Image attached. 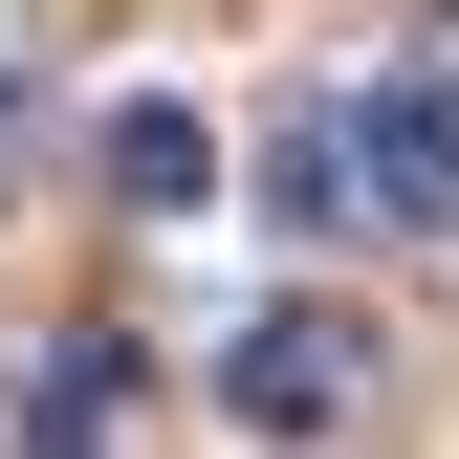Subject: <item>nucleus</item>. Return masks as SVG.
Returning a JSON list of instances; mask_svg holds the SVG:
<instances>
[{
	"mask_svg": "<svg viewBox=\"0 0 459 459\" xmlns=\"http://www.w3.org/2000/svg\"><path fill=\"white\" fill-rule=\"evenodd\" d=\"M109 197H132V219H197V197H219V132H197L176 88H132V109H109Z\"/></svg>",
	"mask_w": 459,
	"mask_h": 459,
	"instance_id": "7ed1b4c3",
	"label": "nucleus"
},
{
	"mask_svg": "<svg viewBox=\"0 0 459 459\" xmlns=\"http://www.w3.org/2000/svg\"><path fill=\"white\" fill-rule=\"evenodd\" d=\"M263 197H284V219H328V197H351V132H307V109H284V132H263Z\"/></svg>",
	"mask_w": 459,
	"mask_h": 459,
	"instance_id": "39448f33",
	"label": "nucleus"
},
{
	"mask_svg": "<svg viewBox=\"0 0 459 459\" xmlns=\"http://www.w3.org/2000/svg\"><path fill=\"white\" fill-rule=\"evenodd\" d=\"M351 394H372V328L351 307H263L241 351H219V416H241V437H328Z\"/></svg>",
	"mask_w": 459,
	"mask_h": 459,
	"instance_id": "f257e3e1",
	"label": "nucleus"
},
{
	"mask_svg": "<svg viewBox=\"0 0 459 459\" xmlns=\"http://www.w3.org/2000/svg\"><path fill=\"white\" fill-rule=\"evenodd\" d=\"M351 153H372L394 219H437V241H459V88H437V66H394V88L351 109Z\"/></svg>",
	"mask_w": 459,
	"mask_h": 459,
	"instance_id": "f03ea898",
	"label": "nucleus"
},
{
	"mask_svg": "<svg viewBox=\"0 0 459 459\" xmlns=\"http://www.w3.org/2000/svg\"><path fill=\"white\" fill-rule=\"evenodd\" d=\"M109 416H132V351H109V328H88V351H44V372H22V437H109Z\"/></svg>",
	"mask_w": 459,
	"mask_h": 459,
	"instance_id": "20e7f679",
	"label": "nucleus"
}]
</instances>
